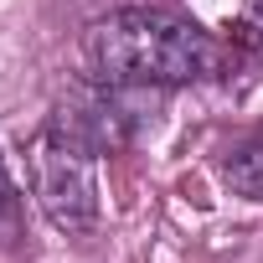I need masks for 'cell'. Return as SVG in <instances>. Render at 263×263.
Instances as JSON below:
<instances>
[{"instance_id": "obj_1", "label": "cell", "mask_w": 263, "mask_h": 263, "mask_svg": "<svg viewBox=\"0 0 263 263\" xmlns=\"http://www.w3.org/2000/svg\"><path fill=\"white\" fill-rule=\"evenodd\" d=\"M83 62L98 83L119 88H181L227 78V47L196 21L160 6H124L83 31Z\"/></svg>"}, {"instance_id": "obj_2", "label": "cell", "mask_w": 263, "mask_h": 263, "mask_svg": "<svg viewBox=\"0 0 263 263\" xmlns=\"http://www.w3.org/2000/svg\"><path fill=\"white\" fill-rule=\"evenodd\" d=\"M26 165H31V196L57 232L72 237L98 222V150H88L83 140H72L67 129L47 119L26 150Z\"/></svg>"}, {"instance_id": "obj_5", "label": "cell", "mask_w": 263, "mask_h": 263, "mask_svg": "<svg viewBox=\"0 0 263 263\" xmlns=\"http://www.w3.org/2000/svg\"><path fill=\"white\" fill-rule=\"evenodd\" d=\"M21 237H26V201L6 171V155H0V248H21Z\"/></svg>"}, {"instance_id": "obj_6", "label": "cell", "mask_w": 263, "mask_h": 263, "mask_svg": "<svg viewBox=\"0 0 263 263\" xmlns=\"http://www.w3.org/2000/svg\"><path fill=\"white\" fill-rule=\"evenodd\" d=\"M232 42L263 57V0H242V11L232 21Z\"/></svg>"}, {"instance_id": "obj_3", "label": "cell", "mask_w": 263, "mask_h": 263, "mask_svg": "<svg viewBox=\"0 0 263 263\" xmlns=\"http://www.w3.org/2000/svg\"><path fill=\"white\" fill-rule=\"evenodd\" d=\"M140 88H119V83H78V88H67L62 98H57V108H52V124L57 129H67L72 140H83L88 150H98V155H114V150H124L129 140H135V129H140Z\"/></svg>"}, {"instance_id": "obj_4", "label": "cell", "mask_w": 263, "mask_h": 263, "mask_svg": "<svg viewBox=\"0 0 263 263\" xmlns=\"http://www.w3.org/2000/svg\"><path fill=\"white\" fill-rule=\"evenodd\" d=\"M222 181H227L232 196H242V201H263V135L248 140V145H237V150L222 160Z\"/></svg>"}]
</instances>
